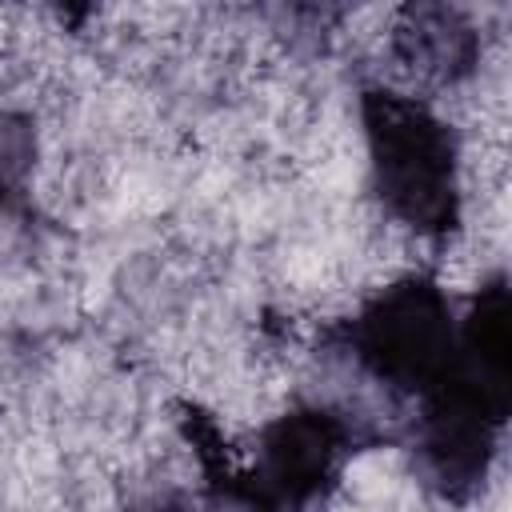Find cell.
<instances>
[{
	"mask_svg": "<svg viewBox=\"0 0 512 512\" xmlns=\"http://www.w3.org/2000/svg\"><path fill=\"white\" fill-rule=\"evenodd\" d=\"M368 168L384 224L408 236H440L456 224L460 188V144L440 116H432L416 96L368 92L364 100Z\"/></svg>",
	"mask_w": 512,
	"mask_h": 512,
	"instance_id": "cell-1",
	"label": "cell"
},
{
	"mask_svg": "<svg viewBox=\"0 0 512 512\" xmlns=\"http://www.w3.org/2000/svg\"><path fill=\"white\" fill-rule=\"evenodd\" d=\"M356 356L388 388H420L448 364L444 300L424 280H392L356 320Z\"/></svg>",
	"mask_w": 512,
	"mask_h": 512,
	"instance_id": "cell-2",
	"label": "cell"
}]
</instances>
